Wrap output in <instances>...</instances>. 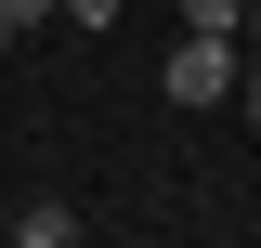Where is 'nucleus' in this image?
I'll use <instances>...</instances> for the list:
<instances>
[{
	"label": "nucleus",
	"instance_id": "1",
	"mask_svg": "<svg viewBox=\"0 0 261 248\" xmlns=\"http://www.w3.org/2000/svg\"><path fill=\"white\" fill-rule=\"evenodd\" d=\"M157 92H170V105H235V39L183 27V39H170V65H157Z\"/></svg>",
	"mask_w": 261,
	"mask_h": 248
},
{
	"label": "nucleus",
	"instance_id": "2",
	"mask_svg": "<svg viewBox=\"0 0 261 248\" xmlns=\"http://www.w3.org/2000/svg\"><path fill=\"white\" fill-rule=\"evenodd\" d=\"M13 235H27V248H79V209H53V196H27V209H13Z\"/></svg>",
	"mask_w": 261,
	"mask_h": 248
},
{
	"label": "nucleus",
	"instance_id": "3",
	"mask_svg": "<svg viewBox=\"0 0 261 248\" xmlns=\"http://www.w3.org/2000/svg\"><path fill=\"white\" fill-rule=\"evenodd\" d=\"M183 27H209V39H235V27H248V0H183Z\"/></svg>",
	"mask_w": 261,
	"mask_h": 248
},
{
	"label": "nucleus",
	"instance_id": "4",
	"mask_svg": "<svg viewBox=\"0 0 261 248\" xmlns=\"http://www.w3.org/2000/svg\"><path fill=\"white\" fill-rule=\"evenodd\" d=\"M53 13H65V27H118L130 0H53Z\"/></svg>",
	"mask_w": 261,
	"mask_h": 248
},
{
	"label": "nucleus",
	"instance_id": "5",
	"mask_svg": "<svg viewBox=\"0 0 261 248\" xmlns=\"http://www.w3.org/2000/svg\"><path fill=\"white\" fill-rule=\"evenodd\" d=\"M27 27H53V0H0V39H27Z\"/></svg>",
	"mask_w": 261,
	"mask_h": 248
},
{
	"label": "nucleus",
	"instance_id": "6",
	"mask_svg": "<svg viewBox=\"0 0 261 248\" xmlns=\"http://www.w3.org/2000/svg\"><path fill=\"white\" fill-rule=\"evenodd\" d=\"M235 105H248V131H261V53H248V65H235Z\"/></svg>",
	"mask_w": 261,
	"mask_h": 248
},
{
	"label": "nucleus",
	"instance_id": "7",
	"mask_svg": "<svg viewBox=\"0 0 261 248\" xmlns=\"http://www.w3.org/2000/svg\"><path fill=\"white\" fill-rule=\"evenodd\" d=\"M0 235H13V196H0Z\"/></svg>",
	"mask_w": 261,
	"mask_h": 248
}]
</instances>
